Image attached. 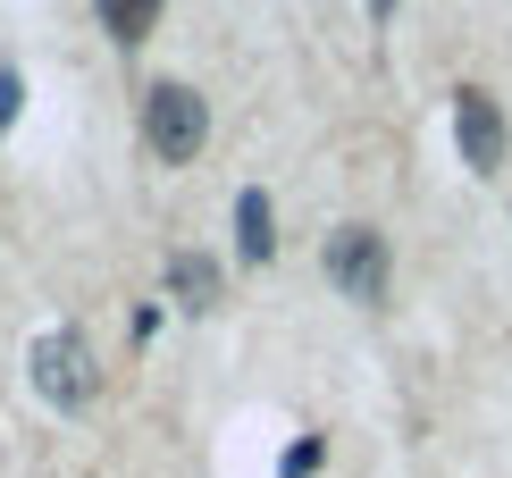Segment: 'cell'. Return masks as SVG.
<instances>
[{"label": "cell", "instance_id": "1", "mask_svg": "<svg viewBox=\"0 0 512 478\" xmlns=\"http://www.w3.org/2000/svg\"><path fill=\"white\" fill-rule=\"evenodd\" d=\"M143 143H152L168 168H185L210 143V101L194 84H152V93H143Z\"/></svg>", "mask_w": 512, "mask_h": 478}, {"label": "cell", "instance_id": "2", "mask_svg": "<svg viewBox=\"0 0 512 478\" xmlns=\"http://www.w3.org/2000/svg\"><path fill=\"white\" fill-rule=\"evenodd\" d=\"M319 269H328V286H345V302H387L395 260H387V235L378 227H336L328 252H319Z\"/></svg>", "mask_w": 512, "mask_h": 478}, {"label": "cell", "instance_id": "3", "mask_svg": "<svg viewBox=\"0 0 512 478\" xmlns=\"http://www.w3.org/2000/svg\"><path fill=\"white\" fill-rule=\"evenodd\" d=\"M34 386H42V403H59V411H84L101 395V369H93V344H84L76 328H51L34 344Z\"/></svg>", "mask_w": 512, "mask_h": 478}, {"label": "cell", "instance_id": "4", "mask_svg": "<svg viewBox=\"0 0 512 478\" xmlns=\"http://www.w3.org/2000/svg\"><path fill=\"white\" fill-rule=\"evenodd\" d=\"M454 143H462V160H471L479 168V177H487V168H504V110H496V93H479V84H471V93H454Z\"/></svg>", "mask_w": 512, "mask_h": 478}, {"label": "cell", "instance_id": "5", "mask_svg": "<svg viewBox=\"0 0 512 478\" xmlns=\"http://www.w3.org/2000/svg\"><path fill=\"white\" fill-rule=\"evenodd\" d=\"M168 294H177L185 311H210V302H219V260L210 252H168Z\"/></svg>", "mask_w": 512, "mask_h": 478}, {"label": "cell", "instance_id": "6", "mask_svg": "<svg viewBox=\"0 0 512 478\" xmlns=\"http://www.w3.org/2000/svg\"><path fill=\"white\" fill-rule=\"evenodd\" d=\"M236 252H244V260H269V252H277V219H269V193H261V185L236 193Z\"/></svg>", "mask_w": 512, "mask_h": 478}, {"label": "cell", "instance_id": "7", "mask_svg": "<svg viewBox=\"0 0 512 478\" xmlns=\"http://www.w3.org/2000/svg\"><path fill=\"white\" fill-rule=\"evenodd\" d=\"M93 9H101V34L110 42H143L160 26V0H93Z\"/></svg>", "mask_w": 512, "mask_h": 478}, {"label": "cell", "instance_id": "8", "mask_svg": "<svg viewBox=\"0 0 512 478\" xmlns=\"http://www.w3.org/2000/svg\"><path fill=\"white\" fill-rule=\"evenodd\" d=\"M17 101H26V84H17V68H0V135L17 126Z\"/></svg>", "mask_w": 512, "mask_h": 478}, {"label": "cell", "instance_id": "9", "mask_svg": "<svg viewBox=\"0 0 512 478\" xmlns=\"http://www.w3.org/2000/svg\"><path fill=\"white\" fill-rule=\"evenodd\" d=\"M370 17H378V26H387V17H395V0H370Z\"/></svg>", "mask_w": 512, "mask_h": 478}]
</instances>
